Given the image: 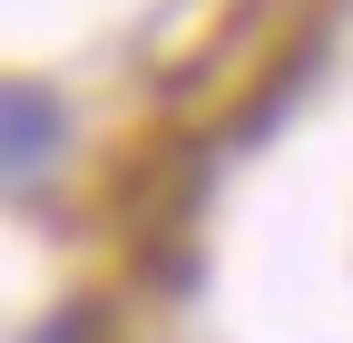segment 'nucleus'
Returning a JSON list of instances; mask_svg holds the SVG:
<instances>
[{"mask_svg": "<svg viewBox=\"0 0 353 343\" xmlns=\"http://www.w3.org/2000/svg\"><path fill=\"white\" fill-rule=\"evenodd\" d=\"M50 138H59V108H50V89H10V187H30L39 167H50Z\"/></svg>", "mask_w": 353, "mask_h": 343, "instance_id": "nucleus-1", "label": "nucleus"}]
</instances>
